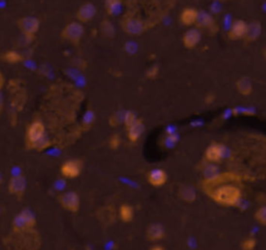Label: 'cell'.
<instances>
[{
    "mask_svg": "<svg viewBox=\"0 0 266 250\" xmlns=\"http://www.w3.org/2000/svg\"><path fill=\"white\" fill-rule=\"evenodd\" d=\"M209 196L217 204L225 206H235L241 201L242 192L235 185L221 184L219 187H213Z\"/></svg>",
    "mask_w": 266,
    "mask_h": 250,
    "instance_id": "obj_1",
    "label": "cell"
},
{
    "mask_svg": "<svg viewBox=\"0 0 266 250\" xmlns=\"http://www.w3.org/2000/svg\"><path fill=\"white\" fill-rule=\"evenodd\" d=\"M26 144L30 147L42 151L46 148L50 142L46 136L44 124L41 120H34L26 131Z\"/></svg>",
    "mask_w": 266,
    "mask_h": 250,
    "instance_id": "obj_2",
    "label": "cell"
},
{
    "mask_svg": "<svg viewBox=\"0 0 266 250\" xmlns=\"http://www.w3.org/2000/svg\"><path fill=\"white\" fill-rule=\"evenodd\" d=\"M84 34V27L80 22H70L63 27L62 38L71 42L72 44H79Z\"/></svg>",
    "mask_w": 266,
    "mask_h": 250,
    "instance_id": "obj_3",
    "label": "cell"
},
{
    "mask_svg": "<svg viewBox=\"0 0 266 250\" xmlns=\"http://www.w3.org/2000/svg\"><path fill=\"white\" fill-rule=\"evenodd\" d=\"M14 228L18 232L31 230L35 225V218L30 210H23L14 219Z\"/></svg>",
    "mask_w": 266,
    "mask_h": 250,
    "instance_id": "obj_4",
    "label": "cell"
},
{
    "mask_svg": "<svg viewBox=\"0 0 266 250\" xmlns=\"http://www.w3.org/2000/svg\"><path fill=\"white\" fill-rule=\"evenodd\" d=\"M18 26L20 30L27 38H32L40 29V21L38 18L32 16L23 17L18 20Z\"/></svg>",
    "mask_w": 266,
    "mask_h": 250,
    "instance_id": "obj_5",
    "label": "cell"
},
{
    "mask_svg": "<svg viewBox=\"0 0 266 250\" xmlns=\"http://www.w3.org/2000/svg\"><path fill=\"white\" fill-rule=\"evenodd\" d=\"M59 202L63 206V208L66 210L76 213L80 208V198H79L76 192L69 191L66 193H63L59 196Z\"/></svg>",
    "mask_w": 266,
    "mask_h": 250,
    "instance_id": "obj_6",
    "label": "cell"
},
{
    "mask_svg": "<svg viewBox=\"0 0 266 250\" xmlns=\"http://www.w3.org/2000/svg\"><path fill=\"white\" fill-rule=\"evenodd\" d=\"M224 155H225V147L220 144L213 142V144H211L206 148L205 160L210 164H215L222 160Z\"/></svg>",
    "mask_w": 266,
    "mask_h": 250,
    "instance_id": "obj_7",
    "label": "cell"
},
{
    "mask_svg": "<svg viewBox=\"0 0 266 250\" xmlns=\"http://www.w3.org/2000/svg\"><path fill=\"white\" fill-rule=\"evenodd\" d=\"M82 164L79 160H69L61 167L62 176L66 178H75L80 176Z\"/></svg>",
    "mask_w": 266,
    "mask_h": 250,
    "instance_id": "obj_8",
    "label": "cell"
},
{
    "mask_svg": "<svg viewBox=\"0 0 266 250\" xmlns=\"http://www.w3.org/2000/svg\"><path fill=\"white\" fill-rule=\"evenodd\" d=\"M147 180L151 186H153L155 188H159L167 184L169 176L168 174L161 168H155L152 169L148 174Z\"/></svg>",
    "mask_w": 266,
    "mask_h": 250,
    "instance_id": "obj_9",
    "label": "cell"
},
{
    "mask_svg": "<svg viewBox=\"0 0 266 250\" xmlns=\"http://www.w3.org/2000/svg\"><path fill=\"white\" fill-rule=\"evenodd\" d=\"M201 39H202V33L199 28H190L183 34V46L188 49L196 48L201 42Z\"/></svg>",
    "mask_w": 266,
    "mask_h": 250,
    "instance_id": "obj_10",
    "label": "cell"
},
{
    "mask_svg": "<svg viewBox=\"0 0 266 250\" xmlns=\"http://www.w3.org/2000/svg\"><path fill=\"white\" fill-rule=\"evenodd\" d=\"M96 6L91 3V2H86L82 4L80 8L77 11V19L80 23H85V22H90L91 20H93L96 16Z\"/></svg>",
    "mask_w": 266,
    "mask_h": 250,
    "instance_id": "obj_11",
    "label": "cell"
},
{
    "mask_svg": "<svg viewBox=\"0 0 266 250\" xmlns=\"http://www.w3.org/2000/svg\"><path fill=\"white\" fill-rule=\"evenodd\" d=\"M126 130L128 140L132 142V144H135V142H138L141 139V135L145 132V124H143V121L141 119L138 118L135 123Z\"/></svg>",
    "mask_w": 266,
    "mask_h": 250,
    "instance_id": "obj_12",
    "label": "cell"
},
{
    "mask_svg": "<svg viewBox=\"0 0 266 250\" xmlns=\"http://www.w3.org/2000/svg\"><path fill=\"white\" fill-rule=\"evenodd\" d=\"M247 25L248 23L244 22L243 20H236L231 25V28L228 32V38L230 40H240L243 39L247 32Z\"/></svg>",
    "mask_w": 266,
    "mask_h": 250,
    "instance_id": "obj_13",
    "label": "cell"
},
{
    "mask_svg": "<svg viewBox=\"0 0 266 250\" xmlns=\"http://www.w3.org/2000/svg\"><path fill=\"white\" fill-rule=\"evenodd\" d=\"M123 28L127 33L136 35L143 32V30H145V25L139 19L126 18L123 21Z\"/></svg>",
    "mask_w": 266,
    "mask_h": 250,
    "instance_id": "obj_14",
    "label": "cell"
},
{
    "mask_svg": "<svg viewBox=\"0 0 266 250\" xmlns=\"http://www.w3.org/2000/svg\"><path fill=\"white\" fill-rule=\"evenodd\" d=\"M196 25L198 28H206V29L209 30L217 29V24H215L212 15L204 11H199Z\"/></svg>",
    "mask_w": 266,
    "mask_h": 250,
    "instance_id": "obj_15",
    "label": "cell"
},
{
    "mask_svg": "<svg viewBox=\"0 0 266 250\" xmlns=\"http://www.w3.org/2000/svg\"><path fill=\"white\" fill-rule=\"evenodd\" d=\"M26 189V180L23 176H14L9 182V191L12 194L22 195Z\"/></svg>",
    "mask_w": 266,
    "mask_h": 250,
    "instance_id": "obj_16",
    "label": "cell"
},
{
    "mask_svg": "<svg viewBox=\"0 0 266 250\" xmlns=\"http://www.w3.org/2000/svg\"><path fill=\"white\" fill-rule=\"evenodd\" d=\"M262 33V25L259 21H251L247 25V32L244 35V40L247 42H254Z\"/></svg>",
    "mask_w": 266,
    "mask_h": 250,
    "instance_id": "obj_17",
    "label": "cell"
},
{
    "mask_svg": "<svg viewBox=\"0 0 266 250\" xmlns=\"http://www.w3.org/2000/svg\"><path fill=\"white\" fill-rule=\"evenodd\" d=\"M147 239L151 242H158L164 238L165 231L164 227L159 223H154L149 225L146 232Z\"/></svg>",
    "mask_w": 266,
    "mask_h": 250,
    "instance_id": "obj_18",
    "label": "cell"
},
{
    "mask_svg": "<svg viewBox=\"0 0 266 250\" xmlns=\"http://www.w3.org/2000/svg\"><path fill=\"white\" fill-rule=\"evenodd\" d=\"M199 11L193 8H185L180 14V21L184 26H192L196 24Z\"/></svg>",
    "mask_w": 266,
    "mask_h": 250,
    "instance_id": "obj_19",
    "label": "cell"
},
{
    "mask_svg": "<svg viewBox=\"0 0 266 250\" xmlns=\"http://www.w3.org/2000/svg\"><path fill=\"white\" fill-rule=\"evenodd\" d=\"M236 88L242 96H249L253 92V83L248 77H242L236 82Z\"/></svg>",
    "mask_w": 266,
    "mask_h": 250,
    "instance_id": "obj_20",
    "label": "cell"
},
{
    "mask_svg": "<svg viewBox=\"0 0 266 250\" xmlns=\"http://www.w3.org/2000/svg\"><path fill=\"white\" fill-rule=\"evenodd\" d=\"M119 216L123 222H126V223L131 222L134 218L133 206L128 204H123L119 209Z\"/></svg>",
    "mask_w": 266,
    "mask_h": 250,
    "instance_id": "obj_21",
    "label": "cell"
},
{
    "mask_svg": "<svg viewBox=\"0 0 266 250\" xmlns=\"http://www.w3.org/2000/svg\"><path fill=\"white\" fill-rule=\"evenodd\" d=\"M179 195L186 203H192L197 198L196 191L190 186H183L179 190Z\"/></svg>",
    "mask_w": 266,
    "mask_h": 250,
    "instance_id": "obj_22",
    "label": "cell"
},
{
    "mask_svg": "<svg viewBox=\"0 0 266 250\" xmlns=\"http://www.w3.org/2000/svg\"><path fill=\"white\" fill-rule=\"evenodd\" d=\"M1 59L9 63H19L23 60V56L15 50H10L1 55Z\"/></svg>",
    "mask_w": 266,
    "mask_h": 250,
    "instance_id": "obj_23",
    "label": "cell"
},
{
    "mask_svg": "<svg viewBox=\"0 0 266 250\" xmlns=\"http://www.w3.org/2000/svg\"><path fill=\"white\" fill-rule=\"evenodd\" d=\"M122 0H105V8L110 15H114L120 10Z\"/></svg>",
    "mask_w": 266,
    "mask_h": 250,
    "instance_id": "obj_24",
    "label": "cell"
},
{
    "mask_svg": "<svg viewBox=\"0 0 266 250\" xmlns=\"http://www.w3.org/2000/svg\"><path fill=\"white\" fill-rule=\"evenodd\" d=\"M255 219L259 224L266 226V206H262L255 213Z\"/></svg>",
    "mask_w": 266,
    "mask_h": 250,
    "instance_id": "obj_25",
    "label": "cell"
},
{
    "mask_svg": "<svg viewBox=\"0 0 266 250\" xmlns=\"http://www.w3.org/2000/svg\"><path fill=\"white\" fill-rule=\"evenodd\" d=\"M256 246H257V240L254 237H248L241 243L242 250H255Z\"/></svg>",
    "mask_w": 266,
    "mask_h": 250,
    "instance_id": "obj_26",
    "label": "cell"
},
{
    "mask_svg": "<svg viewBox=\"0 0 266 250\" xmlns=\"http://www.w3.org/2000/svg\"><path fill=\"white\" fill-rule=\"evenodd\" d=\"M136 119H138V118H136L135 113L132 112V111H127L125 114H124V118H123V121H124V125L126 127V129H128L129 127L132 126Z\"/></svg>",
    "mask_w": 266,
    "mask_h": 250,
    "instance_id": "obj_27",
    "label": "cell"
},
{
    "mask_svg": "<svg viewBox=\"0 0 266 250\" xmlns=\"http://www.w3.org/2000/svg\"><path fill=\"white\" fill-rule=\"evenodd\" d=\"M101 29L106 37H112V35L114 34V28L110 21H107V20H104L102 22Z\"/></svg>",
    "mask_w": 266,
    "mask_h": 250,
    "instance_id": "obj_28",
    "label": "cell"
},
{
    "mask_svg": "<svg viewBox=\"0 0 266 250\" xmlns=\"http://www.w3.org/2000/svg\"><path fill=\"white\" fill-rule=\"evenodd\" d=\"M121 145V138L118 134H114L110 139V147L112 149H117Z\"/></svg>",
    "mask_w": 266,
    "mask_h": 250,
    "instance_id": "obj_29",
    "label": "cell"
},
{
    "mask_svg": "<svg viewBox=\"0 0 266 250\" xmlns=\"http://www.w3.org/2000/svg\"><path fill=\"white\" fill-rule=\"evenodd\" d=\"M158 74V68L157 67H152L150 68L148 71H147V77L148 78H154L156 77Z\"/></svg>",
    "mask_w": 266,
    "mask_h": 250,
    "instance_id": "obj_30",
    "label": "cell"
},
{
    "mask_svg": "<svg viewBox=\"0 0 266 250\" xmlns=\"http://www.w3.org/2000/svg\"><path fill=\"white\" fill-rule=\"evenodd\" d=\"M4 82H5V80H4V76L2 75L1 72H0V89H1V88H3Z\"/></svg>",
    "mask_w": 266,
    "mask_h": 250,
    "instance_id": "obj_31",
    "label": "cell"
},
{
    "mask_svg": "<svg viewBox=\"0 0 266 250\" xmlns=\"http://www.w3.org/2000/svg\"><path fill=\"white\" fill-rule=\"evenodd\" d=\"M150 250H165V249L161 245H154V246L151 247Z\"/></svg>",
    "mask_w": 266,
    "mask_h": 250,
    "instance_id": "obj_32",
    "label": "cell"
},
{
    "mask_svg": "<svg viewBox=\"0 0 266 250\" xmlns=\"http://www.w3.org/2000/svg\"><path fill=\"white\" fill-rule=\"evenodd\" d=\"M1 109H2V98L0 96V111H1Z\"/></svg>",
    "mask_w": 266,
    "mask_h": 250,
    "instance_id": "obj_33",
    "label": "cell"
},
{
    "mask_svg": "<svg viewBox=\"0 0 266 250\" xmlns=\"http://www.w3.org/2000/svg\"><path fill=\"white\" fill-rule=\"evenodd\" d=\"M3 182V177H2V175L0 174V184H1Z\"/></svg>",
    "mask_w": 266,
    "mask_h": 250,
    "instance_id": "obj_34",
    "label": "cell"
},
{
    "mask_svg": "<svg viewBox=\"0 0 266 250\" xmlns=\"http://www.w3.org/2000/svg\"><path fill=\"white\" fill-rule=\"evenodd\" d=\"M263 55H264V57H265V59H266V47L264 48V51H263Z\"/></svg>",
    "mask_w": 266,
    "mask_h": 250,
    "instance_id": "obj_35",
    "label": "cell"
}]
</instances>
